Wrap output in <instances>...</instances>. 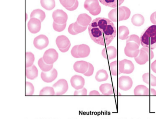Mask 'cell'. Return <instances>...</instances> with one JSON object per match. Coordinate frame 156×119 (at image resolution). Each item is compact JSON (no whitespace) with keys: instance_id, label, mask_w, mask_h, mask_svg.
Returning a JSON list of instances; mask_svg holds the SVG:
<instances>
[{"instance_id":"6da1fadb","label":"cell","mask_w":156,"mask_h":119,"mask_svg":"<svg viewBox=\"0 0 156 119\" xmlns=\"http://www.w3.org/2000/svg\"><path fill=\"white\" fill-rule=\"evenodd\" d=\"M88 31L91 39L98 44L108 46L116 35V30L114 24L110 20L98 17L89 25Z\"/></svg>"},{"instance_id":"7a4b0ae2","label":"cell","mask_w":156,"mask_h":119,"mask_svg":"<svg viewBox=\"0 0 156 119\" xmlns=\"http://www.w3.org/2000/svg\"><path fill=\"white\" fill-rule=\"evenodd\" d=\"M142 46L151 50L156 48V25H153L145 29L140 36Z\"/></svg>"},{"instance_id":"3957f363","label":"cell","mask_w":156,"mask_h":119,"mask_svg":"<svg viewBox=\"0 0 156 119\" xmlns=\"http://www.w3.org/2000/svg\"><path fill=\"white\" fill-rule=\"evenodd\" d=\"M118 69L120 73H132L134 69V66L133 62L129 60L124 59L119 61Z\"/></svg>"},{"instance_id":"277c9868","label":"cell","mask_w":156,"mask_h":119,"mask_svg":"<svg viewBox=\"0 0 156 119\" xmlns=\"http://www.w3.org/2000/svg\"><path fill=\"white\" fill-rule=\"evenodd\" d=\"M56 96H61L66 93L69 89L67 81L64 79L59 80L53 86Z\"/></svg>"},{"instance_id":"5b68a950","label":"cell","mask_w":156,"mask_h":119,"mask_svg":"<svg viewBox=\"0 0 156 119\" xmlns=\"http://www.w3.org/2000/svg\"><path fill=\"white\" fill-rule=\"evenodd\" d=\"M139 46L135 42L126 43L124 49V52L126 56L130 58H135L138 56L140 52Z\"/></svg>"},{"instance_id":"8992f818","label":"cell","mask_w":156,"mask_h":119,"mask_svg":"<svg viewBox=\"0 0 156 119\" xmlns=\"http://www.w3.org/2000/svg\"><path fill=\"white\" fill-rule=\"evenodd\" d=\"M58 58V54L54 49L51 48L45 51L43 58L48 64H53L57 61Z\"/></svg>"},{"instance_id":"52a82bcc","label":"cell","mask_w":156,"mask_h":119,"mask_svg":"<svg viewBox=\"0 0 156 119\" xmlns=\"http://www.w3.org/2000/svg\"><path fill=\"white\" fill-rule=\"evenodd\" d=\"M133 85V80L129 76H123L118 79V87L123 91H126L130 89Z\"/></svg>"},{"instance_id":"ba28073f","label":"cell","mask_w":156,"mask_h":119,"mask_svg":"<svg viewBox=\"0 0 156 119\" xmlns=\"http://www.w3.org/2000/svg\"><path fill=\"white\" fill-rule=\"evenodd\" d=\"M52 18L54 22L59 24H63L67 22L68 16L62 10L57 9L53 12Z\"/></svg>"},{"instance_id":"9c48e42d","label":"cell","mask_w":156,"mask_h":119,"mask_svg":"<svg viewBox=\"0 0 156 119\" xmlns=\"http://www.w3.org/2000/svg\"><path fill=\"white\" fill-rule=\"evenodd\" d=\"M49 40L47 36L44 35H40L34 39V45L35 47L38 50H42L48 46Z\"/></svg>"},{"instance_id":"30bf717a","label":"cell","mask_w":156,"mask_h":119,"mask_svg":"<svg viewBox=\"0 0 156 119\" xmlns=\"http://www.w3.org/2000/svg\"><path fill=\"white\" fill-rule=\"evenodd\" d=\"M57 76V71L55 68H53L48 72L42 71L41 74V77L43 81L48 83L55 81Z\"/></svg>"},{"instance_id":"8fae6325","label":"cell","mask_w":156,"mask_h":119,"mask_svg":"<svg viewBox=\"0 0 156 119\" xmlns=\"http://www.w3.org/2000/svg\"><path fill=\"white\" fill-rule=\"evenodd\" d=\"M28 29L31 33H36L40 32L41 28V22L36 18H31L28 23Z\"/></svg>"},{"instance_id":"7c38bea8","label":"cell","mask_w":156,"mask_h":119,"mask_svg":"<svg viewBox=\"0 0 156 119\" xmlns=\"http://www.w3.org/2000/svg\"><path fill=\"white\" fill-rule=\"evenodd\" d=\"M130 10L126 7H119L117 8V16L118 21L126 20L130 17Z\"/></svg>"},{"instance_id":"4fadbf2b","label":"cell","mask_w":156,"mask_h":119,"mask_svg":"<svg viewBox=\"0 0 156 119\" xmlns=\"http://www.w3.org/2000/svg\"><path fill=\"white\" fill-rule=\"evenodd\" d=\"M117 55V49L114 46H108L102 51V55L106 59H113L116 57Z\"/></svg>"},{"instance_id":"5bb4252c","label":"cell","mask_w":156,"mask_h":119,"mask_svg":"<svg viewBox=\"0 0 156 119\" xmlns=\"http://www.w3.org/2000/svg\"><path fill=\"white\" fill-rule=\"evenodd\" d=\"M70 83L72 86L75 89H80L84 87L85 80L82 76L75 75L71 77Z\"/></svg>"},{"instance_id":"9a60e30c","label":"cell","mask_w":156,"mask_h":119,"mask_svg":"<svg viewBox=\"0 0 156 119\" xmlns=\"http://www.w3.org/2000/svg\"><path fill=\"white\" fill-rule=\"evenodd\" d=\"M89 66V62L85 61H78L74 64L73 68L76 72L84 74L87 71Z\"/></svg>"},{"instance_id":"2e32d148","label":"cell","mask_w":156,"mask_h":119,"mask_svg":"<svg viewBox=\"0 0 156 119\" xmlns=\"http://www.w3.org/2000/svg\"><path fill=\"white\" fill-rule=\"evenodd\" d=\"M150 58L147 52L143 48L140 50L138 56L134 58V60L138 64L143 65L149 61Z\"/></svg>"},{"instance_id":"e0dca14e","label":"cell","mask_w":156,"mask_h":119,"mask_svg":"<svg viewBox=\"0 0 156 119\" xmlns=\"http://www.w3.org/2000/svg\"><path fill=\"white\" fill-rule=\"evenodd\" d=\"M85 9L90 14L101 7L98 0H86L84 5Z\"/></svg>"},{"instance_id":"ac0fdd59","label":"cell","mask_w":156,"mask_h":119,"mask_svg":"<svg viewBox=\"0 0 156 119\" xmlns=\"http://www.w3.org/2000/svg\"><path fill=\"white\" fill-rule=\"evenodd\" d=\"M56 42L59 49L66 48L69 46H71V44L68 38L63 35L58 36L56 38Z\"/></svg>"},{"instance_id":"d6986e66","label":"cell","mask_w":156,"mask_h":119,"mask_svg":"<svg viewBox=\"0 0 156 119\" xmlns=\"http://www.w3.org/2000/svg\"><path fill=\"white\" fill-rule=\"evenodd\" d=\"M77 52L79 58L87 57L90 54V47L87 45L84 44L78 45Z\"/></svg>"},{"instance_id":"ffe728a7","label":"cell","mask_w":156,"mask_h":119,"mask_svg":"<svg viewBox=\"0 0 156 119\" xmlns=\"http://www.w3.org/2000/svg\"><path fill=\"white\" fill-rule=\"evenodd\" d=\"M38 70L34 65L29 67H26V75L27 79L34 80L38 76Z\"/></svg>"},{"instance_id":"44dd1931","label":"cell","mask_w":156,"mask_h":119,"mask_svg":"<svg viewBox=\"0 0 156 119\" xmlns=\"http://www.w3.org/2000/svg\"><path fill=\"white\" fill-rule=\"evenodd\" d=\"M91 17L86 13L81 14L78 16L77 22L81 26H87L91 22Z\"/></svg>"},{"instance_id":"7402d4cb","label":"cell","mask_w":156,"mask_h":119,"mask_svg":"<svg viewBox=\"0 0 156 119\" xmlns=\"http://www.w3.org/2000/svg\"><path fill=\"white\" fill-rule=\"evenodd\" d=\"M102 4L111 8H116L120 6L124 0H99Z\"/></svg>"},{"instance_id":"603a6c76","label":"cell","mask_w":156,"mask_h":119,"mask_svg":"<svg viewBox=\"0 0 156 119\" xmlns=\"http://www.w3.org/2000/svg\"><path fill=\"white\" fill-rule=\"evenodd\" d=\"M99 90L103 95L112 96L113 95L112 86L109 83L103 84L99 87Z\"/></svg>"},{"instance_id":"cb8c5ba5","label":"cell","mask_w":156,"mask_h":119,"mask_svg":"<svg viewBox=\"0 0 156 119\" xmlns=\"http://www.w3.org/2000/svg\"><path fill=\"white\" fill-rule=\"evenodd\" d=\"M134 94L135 96H149V89L143 85H139L134 89Z\"/></svg>"},{"instance_id":"d4e9b609","label":"cell","mask_w":156,"mask_h":119,"mask_svg":"<svg viewBox=\"0 0 156 119\" xmlns=\"http://www.w3.org/2000/svg\"><path fill=\"white\" fill-rule=\"evenodd\" d=\"M143 79L147 84L153 87L156 86V77L153 75L149 73L144 74L143 76Z\"/></svg>"},{"instance_id":"484cf974","label":"cell","mask_w":156,"mask_h":119,"mask_svg":"<svg viewBox=\"0 0 156 119\" xmlns=\"http://www.w3.org/2000/svg\"><path fill=\"white\" fill-rule=\"evenodd\" d=\"M129 34V30L128 27L125 26H121L118 27V37L119 39H127Z\"/></svg>"},{"instance_id":"4316f807","label":"cell","mask_w":156,"mask_h":119,"mask_svg":"<svg viewBox=\"0 0 156 119\" xmlns=\"http://www.w3.org/2000/svg\"><path fill=\"white\" fill-rule=\"evenodd\" d=\"M132 23L133 24L137 27L142 26L144 22V18L142 15L136 14L132 17Z\"/></svg>"},{"instance_id":"83f0119b","label":"cell","mask_w":156,"mask_h":119,"mask_svg":"<svg viewBox=\"0 0 156 119\" xmlns=\"http://www.w3.org/2000/svg\"><path fill=\"white\" fill-rule=\"evenodd\" d=\"M46 17V14L44 11L40 9L34 10L31 12L30 18H36L42 22Z\"/></svg>"},{"instance_id":"f1b7e54d","label":"cell","mask_w":156,"mask_h":119,"mask_svg":"<svg viewBox=\"0 0 156 119\" xmlns=\"http://www.w3.org/2000/svg\"><path fill=\"white\" fill-rule=\"evenodd\" d=\"M40 3L43 8L47 10H51L55 7V0H41Z\"/></svg>"},{"instance_id":"f546056e","label":"cell","mask_w":156,"mask_h":119,"mask_svg":"<svg viewBox=\"0 0 156 119\" xmlns=\"http://www.w3.org/2000/svg\"><path fill=\"white\" fill-rule=\"evenodd\" d=\"M108 72L105 70L102 69L99 70L97 72L95 75V79L98 82H103L106 81L108 78Z\"/></svg>"},{"instance_id":"4dcf8cb0","label":"cell","mask_w":156,"mask_h":119,"mask_svg":"<svg viewBox=\"0 0 156 119\" xmlns=\"http://www.w3.org/2000/svg\"><path fill=\"white\" fill-rule=\"evenodd\" d=\"M38 65L40 68L44 72H48L52 69L53 65V64H48L44 61L43 58H41L39 60Z\"/></svg>"},{"instance_id":"1f68e13d","label":"cell","mask_w":156,"mask_h":119,"mask_svg":"<svg viewBox=\"0 0 156 119\" xmlns=\"http://www.w3.org/2000/svg\"><path fill=\"white\" fill-rule=\"evenodd\" d=\"M35 61L34 55L31 52H27L26 54V66L30 67L33 65Z\"/></svg>"},{"instance_id":"d6a6232c","label":"cell","mask_w":156,"mask_h":119,"mask_svg":"<svg viewBox=\"0 0 156 119\" xmlns=\"http://www.w3.org/2000/svg\"><path fill=\"white\" fill-rule=\"evenodd\" d=\"M55 94L53 87H46L43 88L40 91V96H54Z\"/></svg>"},{"instance_id":"836d02e7","label":"cell","mask_w":156,"mask_h":119,"mask_svg":"<svg viewBox=\"0 0 156 119\" xmlns=\"http://www.w3.org/2000/svg\"><path fill=\"white\" fill-rule=\"evenodd\" d=\"M76 1V0H60V2L61 4L68 10L69 9L74 5Z\"/></svg>"},{"instance_id":"e575fe53","label":"cell","mask_w":156,"mask_h":119,"mask_svg":"<svg viewBox=\"0 0 156 119\" xmlns=\"http://www.w3.org/2000/svg\"><path fill=\"white\" fill-rule=\"evenodd\" d=\"M34 92V87L31 82H27L26 83V96H32Z\"/></svg>"},{"instance_id":"d590c367","label":"cell","mask_w":156,"mask_h":119,"mask_svg":"<svg viewBox=\"0 0 156 119\" xmlns=\"http://www.w3.org/2000/svg\"><path fill=\"white\" fill-rule=\"evenodd\" d=\"M87 26H83L79 24L77 22L74 23L73 28L75 32L79 33L86 30Z\"/></svg>"},{"instance_id":"8d00e7d4","label":"cell","mask_w":156,"mask_h":119,"mask_svg":"<svg viewBox=\"0 0 156 119\" xmlns=\"http://www.w3.org/2000/svg\"><path fill=\"white\" fill-rule=\"evenodd\" d=\"M118 65L117 61H114L110 64L111 72L113 76H117L118 74Z\"/></svg>"},{"instance_id":"74e56055","label":"cell","mask_w":156,"mask_h":119,"mask_svg":"<svg viewBox=\"0 0 156 119\" xmlns=\"http://www.w3.org/2000/svg\"><path fill=\"white\" fill-rule=\"evenodd\" d=\"M129 42H135L139 46L141 43L140 39L136 35H132L128 37L127 39L126 43Z\"/></svg>"},{"instance_id":"f35d334b","label":"cell","mask_w":156,"mask_h":119,"mask_svg":"<svg viewBox=\"0 0 156 119\" xmlns=\"http://www.w3.org/2000/svg\"><path fill=\"white\" fill-rule=\"evenodd\" d=\"M117 8L114 9L112 10L108 14V17L110 20L113 22H118V18L117 16Z\"/></svg>"},{"instance_id":"ab89813d","label":"cell","mask_w":156,"mask_h":119,"mask_svg":"<svg viewBox=\"0 0 156 119\" xmlns=\"http://www.w3.org/2000/svg\"><path fill=\"white\" fill-rule=\"evenodd\" d=\"M66 23L63 24H59L55 23H53V27L54 30L58 32H61L65 30L66 28Z\"/></svg>"},{"instance_id":"60d3db41","label":"cell","mask_w":156,"mask_h":119,"mask_svg":"<svg viewBox=\"0 0 156 119\" xmlns=\"http://www.w3.org/2000/svg\"><path fill=\"white\" fill-rule=\"evenodd\" d=\"M74 96H87V90L85 88L80 89V90H76L74 92Z\"/></svg>"},{"instance_id":"b9f144b4","label":"cell","mask_w":156,"mask_h":119,"mask_svg":"<svg viewBox=\"0 0 156 119\" xmlns=\"http://www.w3.org/2000/svg\"><path fill=\"white\" fill-rule=\"evenodd\" d=\"M89 66L87 71L84 74V75L87 76H90L92 75L94 71V68L93 65L90 63H89Z\"/></svg>"},{"instance_id":"7bdbcfd3","label":"cell","mask_w":156,"mask_h":119,"mask_svg":"<svg viewBox=\"0 0 156 119\" xmlns=\"http://www.w3.org/2000/svg\"><path fill=\"white\" fill-rule=\"evenodd\" d=\"M78 45L74 46L71 51V54L72 56L75 58H79V57L78 55L77 48Z\"/></svg>"},{"instance_id":"ee69618b","label":"cell","mask_w":156,"mask_h":119,"mask_svg":"<svg viewBox=\"0 0 156 119\" xmlns=\"http://www.w3.org/2000/svg\"><path fill=\"white\" fill-rule=\"evenodd\" d=\"M143 48L147 52V54H148V56H149L150 58L151 59H152L153 58V57H154V54H153V51H152V50L147 47H143Z\"/></svg>"},{"instance_id":"f6af8a7d","label":"cell","mask_w":156,"mask_h":119,"mask_svg":"<svg viewBox=\"0 0 156 119\" xmlns=\"http://www.w3.org/2000/svg\"><path fill=\"white\" fill-rule=\"evenodd\" d=\"M74 23H72L69 26L68 28V32L70 34L76 35L78 34L77 33L75 32L73 28Z\"/></svg>"},{"instance_id":"bcb514c9","label":"cell","mask_w":156,"mask_h":119,"mask_svg":"<svg viewBox=\"0 0 156 119\" xmlns=\"http://www.w3.org/2000/svg\"><path fill=\"white\" fill-rule=\"evenodd\" d=\"M78 6H79V2H78L77 0H76V2H75L74 5L72 7H71V8L69 9L68 10L70 11L75 10H76V9L77 8Z\"/></svg>"},{"instance_id":"7dc6e473","label":"cell","mask_w":156,"mask_h":119,"mask_svg":"<svg viewBox=\"0 0 156 119\" xmlns=\"http://www.w3.org/2000/svg\"><path fill=\"white\" fill-rule=\"evenodd\" d=\"M150 19L152 23L156 25V19L154 16V12L151 15Z\"/></svg>"},{"instance_id":"c3c4849f","label":"cell","mask_w":156,"mask_h":119,"mask_svg":"<svg viewBox=\"0 0 156 119\" xmlns=\"http://www.w3.org/2000/svg\"><path fill=\"white\" fill-rule=\"evenodd\" d=\"M151 68L152 71L156 73V60L151 65Z\"/></svg>"},{"instance_id":"681fc988","label":"cell","mask_w":156,"mask_h":119,"mask_svg":"<svg viewBox=\"0 0 156 119\" xmlns=\"http://www.w3.org/2000/svg\"><path fill=\"white\" fill-rule=\"evenodd\" d=\"M89 95V96H100L101 95L98 91L95 90L90 91Z\"/></svg>"},{"instance_id":"f907efd6","label":"cell","mask_w":156,"mask_h":119,"mask_svg":"<svg viewBox=\"0 0 156 119\" xmlns=\"http://www.w3.org/2000/svg\"><path fill=\"white\" fill-rule=\"evenodd\" d=\"M70 46H69V47H66V48L65 49H60L59 50L62 52H63V53H65V52H67L68 51H69V48H70Z\"/></svg>"},{"instance_id":"816d5d0a","label":"cell","mask_w":156,"mask_h":119,"mask_svg":"<svg viewBox=\"0 0 156 119\" xmlns=\"http://www.w3.org/2000/svg\"><path fill=\"white\" fill-rule=\"evenodd\" d=\"M150 92L151 96H156V91L154 89H151Z\"/></svg>"},{"instance_id":"f5cc1de1","label":"cell","mask_w":156,"mask_h":119,"mask_svg":"<svg viewBox=\"0 0 156 119\" xmlns=\"http://www.w3.org/2000/svg\"><path fill=\"white\" fill-rule=\"evenodd\" d=\"M154 16H155V17L156 19V12H154Z\"/></svg>"}]
</instances>
